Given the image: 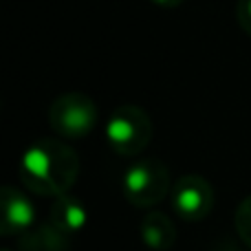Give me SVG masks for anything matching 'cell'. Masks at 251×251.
I'll return each mask as SVG.
<instances>
[{
  "label": "cell",
  "instance_id": "1",
  "mask_svg": "<svg viewBox=\"0 0 251 251\" xmlns=\"http://www.w3.org/2000/svg\"><path fill=\"white\" fill-rule=\"evenodd\" d=\"M22 185L38 196L69 194L79 176V156L57 139H40L25 150L18 165Z\"/></svg>",
  "mask_w": 251,
  "mask_h": 251
},
{
  "label": "cell",
  "instance_id": "2",
  "mask_svg": "<svg viewBox=\"0 0 251 251\" xmlns=\"http://www.w3.org/2000/svg\"><path fill=\"white\" fill-rule=\"evenodd\" d=\"M104 137L119 156H137L152 139V119L141 106H119L106 119Z\"/></svg>",
  "mask_w": 251,
  "mask_h": 251
},
{
  "label": "cell",
  "instance_id": "3",
  "mask_svg": "<svg viewBox=\"0 0 251 251\" xmlns=\"http://www.w3.org/2000/svg\"><path fill=\"white\" fill-rule=\"evenodd\" d=\"M124 199L134 207H154L170 192V172L165 163L156 159L134 161L122 176Z\"/></svg>",
  "mask_w": 251,
  "mask_h": 251
},
{
  "label": "cell",
  "instance_id": "4",
  "mask_svg": "<svg viewBox=\"0 0 251 251\" xmlns=\"http://www.w3.org/2000/svg\"><path fill=\"white\" fill-rule=\"evenodd\" d=\"M100 113L86 93L69 91L60 95L49 108V124L62 139H82L97 126Z\"/></svg>",
  "mask_w": 251,
  "mask_h": 251
},
{
  "label": "cell",
  "instance_id": "5",
  "mask_svg": "<svg viewBox=\"0 0 251 251\" xmlns=\"http://www.w3.org/2000/svg\"><path fill=\"white\" fill-rule=\"evenodd\" d=\"M170 205L187 223L203 221L214 209V187L201 174H183L170 192Z\"/></svg>",
  "mask_w": 251,
  "mask_h": 251
},
{
  "label": "cell",
  "instance_id": "6",
  "mask_svg": "<svg viewBox=\"0 0 251 251\" xmlns=\"http://www.w3.org/2000/svg\"><path fill=\"white\" fill-rule=\"evenodd\" d=\"M0 209H2L0 229L4 236H25L35 227L38 218L35 203L16 187L4 185L0 190Z\"/></svg>",
  "mask_w": 251,
  "mask_h": 251
},
{
  "label": "cell",
  "instance_id": "7",
  "mask_svg": "<svg viewBox=\"0 0 251 251\" xmlns=\"http://www.w3.org/2000/svg\"><path fill=\"white\" fill-rule=\"evenodd\" d=\"M49 223L55 225L60 231H64L66 236L79 234V231L88 225V209H86V205L73 194L55 196V201H53V205H51Z\"/></svg>",
  "mask_w": 251,
  "mask_h": 251
},
{
  "label": "cell",
  "instance_id": "8",
  "mask_svg": "<svg viewBox=\"0 0 251 251\" xmlns=\"http://www.w3.org/2000/svg\"><path fill=\"white\" fill-rule=\"evenodd\" d=\"M139 234L143 245L152 251H170L176 245V229L172 221L161 212H148L141 218Z\"/></svg>",
  "mask_w": 251,
  "mask_h": 251
},
{
  "label": "cell",
  "instance_id": "9",
  "mask_svg": "<svg viewBox=\"0 0 251 251\" xmlns=\"http://www.w3.org/2000/svg\"><path fill=\"white\" fill-rule=\"evenodd\" d=\"M236 229H238V236L243 238V243L251 249V196L243 199V203L236 209Z\"/></svg>",
  "mask_w": 251,
  "mask_h": 251
},
{
  "label": "cell",
  "instance_id": "10",
  "mask_svg": "<svg viewBox=\"0 0 251 251\" xmlns=\"http://www.w3.org/2000/svg\"><path fill=\"white\" fill-rule=\"evenodd\" d=\"M236 18H238L240 29L251 35V0H238L236 4Z\"/></svg>",
  "mask_w": 251,
  "mask_h": 251
},
{
  "label": "cell",
  "instance_id": "11",
  "mask_svg": "<svg viewBox=\"0 0 251 251\" xmlns=\"http://www.w3.org/2000/svg\"><path fill=\"white\" fill-rule=\"evenodd\" d=\"M152 4H156V7H163V9H174L178 7V4H183L185 0H150Z\"/></svg>",
  "mask_w": 251,
  "mask_h": 251
},
{
  "label": "cell",
  "instance_id": "12",
  "mask_svg": "<svg viewBox=\"0 0 251 251\" xmlns=\"http://www.w3.org/2000/svg\"><path fill=\"white\" fill-rule=\"evenodd\" d=\"M2 251H11V249H9V247H4V249H2Z\"/></svg>",
  "mask_w": 251,
  "mask_h": 251
}]
</instances>
